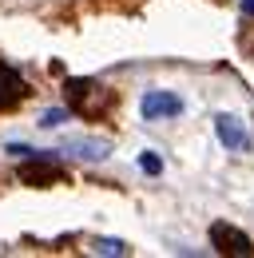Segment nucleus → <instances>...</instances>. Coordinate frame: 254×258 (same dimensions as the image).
I'll use <instances>...</instances> for the list:
<instances>
[{"mask_svg":"<svg viewBox=\"0 0 254 258\" xmlns=\"http://www.w3.org/2000/svg\"><path fill=\"white\" fill-rule=\"evenodd\" d=\"M68 99H72V107H76V111L95 115V111L111 99V92H107L103 84H92V80H72V84H68Z\"/></svg>","mask_w":254,"mask_h":258,"instance_id":"nucleus-1","label":"nucleus"},{"mask_svg":"<svg viewBox=\"0 0 254 258\" xmlns=\"http://www.w3.org/2000/svg\"><path fill=\"white\" fill-rule=\"evenodd\" d=\"M64 119H68V111H60V107H52V111H44V115H40V127H60Z\"/></svg>","mask_w":254,"mask_h":258,"instance_id":"nucleus-8","label":"nucleus"},{"mask_svg":"<svg viewBox=\"0 0 254 258\" xmlns=\"http://www.w3.org/2000/svg\"><path fill=\"white\" fill-rule=\"evenodd\" d=\"M68 151H76V155H84V159H107V143H72Z\"/></svg>","mask_w":254,"mask_h":258,"instance_id":"nucleus-6","label":"nucleus"},{"mask_svg":"<svg viewBox=\"0 0 254 258\" xmlns=\"http://www.w3.org/2000/svg\"><path fill=\"white\" fill-rule=\"evenodd\" d=\"M242 12H246V16H254V0H242Z\"/></svg>","mask_w":254,"mask_h":258,"instance_id":"nucleus-10","label":"nucleus"},{"mask_svg":"<svg viewBox=\"0 0 254 258\" xmlns=\"http://www.w3.org/2000/svg\"><path fill=\"white\" fill-rule=\"evenodd\" d=\"M139 167H143L147 175H159V171H163V163H159V155H151V151H143V155H139Z\"/></svg>","mask_w":254,"mask_h":258,"instance_id":"nucleus-9","label":"nucleus"},{"mask_svg":"<svg viewBox=\"0 0 254 258\" xmlns=\"http://www.w3.org/2000/svg\"><path fill=\"white\" fill-rule=\"evenodd\" d=\"M16 99H24V80L4 64V60H0V111H4V107H12Z\"/></svg>","mask_w":254,"mask_h":258,"instance_id":"nucleus-5","label":"nucleus"},{"mask_svg":"<svg viewBox=\"0 0 254 258\" xmlns=\"http://www.w3.org/2000/svg\"><path fill=\"white\" fill-rule=\"evenodd\" d=\"M215 131H219L226 151H246V147H250V131L242 127L234 115H219V119H215Z\"/></svg>","mask_w":254,"mask_h":258,"instance_id":"nucleus-4","label":"nucleus"},{"mask_svg":"<svg viewBox=\"0 0 254 258\" xmlns=\"http://www.w3.org/2000/svg\"><path fill=\"white\" fill-rule=\"evenodd\" d=\"M211 242L219 246L222 254H254L250 238H246L242 230H234V226H226V223H215V226H211Z\"/></svg>","mask_w":254,"mask_h":258,"instance_id":"nucleus-3","label":"nucleus"},{"mask_svg":"<svg viewBox=\"0 0 254 258\" xmlns=\"http://www.w3.org/2000/svg\"><path fill=\"white\" fill-rule=\"evenodd\" d=\"M92 250H95V254H127V246L119 242V238H95Z\"/></svg>","mask_w":254,"mask_h":258,"instance_id":"nucleus-7","label":"nucleus"},{"mask_svg":"<svg viewBox=\"0 0 254 258\" xmlns=\"http://www.w3.org/2000/svg\"><path fill=\"white\" fill-rule=\"evenodd\" d=\"M139 111H143V119H175V115H183V99L175 96V92H147L143 103H139Z\"/></svg>","mask_w":254,"mask_h":258,"instance_id":"nucleus-2","label":"nucleus"}]
</instances>
